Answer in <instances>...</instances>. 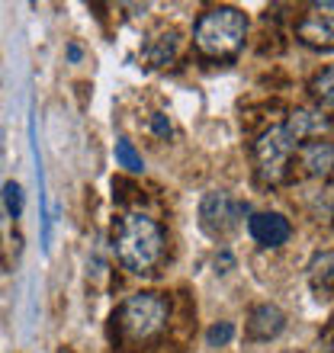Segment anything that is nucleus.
Segmentation results:
<instances>
[{"label": "nucleus", "instance_id": "nucleus-7", "mask_svg": "<svg viewBox=\"0 0 334 353\" xmlns=\"http://www.w3.org/2000/svg\"><path fill=\"white\" fill-rule=\"evenodd\" d=\"M283 129L296 145H306V141H322V135H328L334 129V122L322 110H293L286 116Z\"/></svg>", "mask_w": 334, "mask_h": 353}, {"label": "nucleus", "instance_id": "nucleus-15", "mask_svg": "<svg viewBox=\"0 0 334 353\" xmlns=\"http://www.w3.org/2000/svg\"><path fill=\"white\" fill-rule=\"evenodd\" d=\"M116 164L126 168L129 174H145V161L129 139H116Z\"/></svg>", "mask_w": 334, "mask_h": 353}, {"label": "nucleus", "instance_id": "nucleus-5", "mask_svg": "<svg viewBox=\"0 0 334 353\" xmlns=\"http://www.w3.org/2000/svg\"><path fill=\"white\" fill-rule=\"evenodd\" d=\"M244 212H248V205L235 203L232 196L222 193V190H213V193H206L203 203H199V225H203L206 234L219 238V234H228L232 228H238Z\"/></svg>", "mask_w": 334, "mask_h": 353}, {"label": "nucleus", "instance_id": "nucleus-16", "mask_svg": "<svg viewBox=\"0 0 334 353\" xmlns=\"http://www.w3.org/2000/svg\"><path fill=\"white\" fill-rule=\"evenodd\" d=\"M0 199H3V209H7V215L17 222L19 215H23V186L17 183V180H10V183L0 186Z\"/></svg>", "mask_w": 334, "mask_h": 353}, {"label": "nucleus", "instance_id": "nucleus-12", "mask_svg": "<svg viewBox=\"0 0 334 353\" xmlns=\"http://www.w3.org/2000/svg\"><path fill=\"white\" fill-rule=\"evenodd\" d=\"M177 52H180V32H177V29H164L158 36H151L148 42H145V48H141V55H145V61H148L151 68L174 65Z\"/></svg>", "mask_w": 334, "mask_h": 353}, {"label": "nucleus", "instance_id": "nucleus-9", "mask_svg": "<svg viewBox=\"0 0 334 353\" xmlns=\"http://www.w3.org/2000/svg\"><path fill=\"white\" fill-rule=\"evenodd\" d=\"M283 331H286V315H283V308L279 305H273V302H260V305L250 308L248 341L267 344V341H277Z\"/></svg>", "mask_w": 334, "mask_h": 353}, {"label": "nucleus", "instance_id": "nucleus-11", "mask_svg": "<svg viewBox=\"0 0 334 353\" xmlns=\"http://www.w3.org/2000/svg\"><path fill=\"white\" fill-rule=\"evenodd\" d=\"M296 39L315 52H334V17L308 13L296 23Z\"/></svg>", "mask_w": 334, "mask_h": 353}, {"label": "nucleus", "instance_id": "nucleus-8", "mask_svg": "<svg viewBox=\"0 0 334 353\" xmlns=\"http://www.w3.org/2000/svg\"><path fill=\"white\" fill-rule=\"evenodd\" d=\"M248 232L257 248H283L293 238V225L279 212H257L248 219Z\"/></svg>", "mask_w": 334, "mask_h": 353}, {"label": "nucleus", "instance_id": "nucleus-18", "mask_svg": "<svg viewBox=\"0 0 334 353\" xmlns=\"http://www.w3.org/2000/svg\"><path fill=\"white\" fill-rule=\"evenodd\" d=\"M151 132H155L161 141H167L174 135V125H170V119H167L164 112H155V116H151Z\"/></svg>", "mask_w": 334, "mask_h": 353}, {"label": "nucleus", "instance_id": "nucleus-14", "mask_svg": "<svg viewBox=\"0 0 334 353\" xmlns=\"http://www.w3.org/2000/svg\"><path fill=\"white\" fill-rule=\"evenodd\" d=\"M308 90H312V97H315L322 106H334V65L322 68V71L312 77Z\"/></svg>", "mask_w": 334, "mask_h": 353}, {"label": "nucleus", "instance_id": "nucleus-13", "mask_svg": "<svg viewBox=\"0 0 334 353\" xmlns=\"http://www.w3.org/2000/svg\"><path fill=\"white\" fill-rule=\"evenodd\" d=\"M308 286L318 299H334V251H318L308 261Z\"/></svg>", "mask_w": 334, "mask_h": 353}, {"label": "nucleus", "instance_id": "nucleus-6", "mask_svg": "<svg viewBox=\"0 0 334 353\" xmlns=\"http://www.w3.org/2000/svg\"><path fill=\"white\" fill-rule=\"evenodd\" d=\"M29 151H32V174L39 186V225H42V251H52V212H48V186H46V168H42V148H39L36 132V110H29Z\"/></svg>", "mask_w": 334, "mask_h": 353}, {"label": "nucleus", "instance_id": "nucleus-20", "mask_svg": "<svg viewBox=\"0 0 334 353\" xmlns=\"http://www.w3.org/2000/svg\"><path fill=\"white\" fill-rule=\"evenodd\" d=\"M235 263V257L228 251H219L215 254V270H219V273H228V267H232Z\"/></svg>", "mask_w": 334, "mask_h": 353}, {"label": "nucleus", "instance_id": "nucleus-19", "mask_svg": "<svg viewBox=\"0 0 334 353\" xmlns=\"http://www.w3.org/2000/svg\"><path fill=\"white\" fill-rule=\"evenodd\" d=\"M308 10H312V13H318V17H334V0H312V3H308Z\"/></svg>", "mask_w": 334, "mask_h": 353}, {"label": "nucleus", "instance_id": "nucleus-22", "mask_svg": "<svg viewBox=\"0 0 334 353\" xmlns=\"http://www.w3.org/2000/svg\"><path fill=\"white\" fill-rule=\"evenodd\" d=\"M318 353H334V334L322 337V344H318Z\"/></svg>", "mask_w": 334, "mask_h": 353}, {"label": "nucleus", "instance_id": "nucleus-3", "mask_svg": "<svg viewBox=\"0 0 334 353\" xmlns=\"http://www.w3.org/2000/svg\"><path fill=\"white\" fill-rule=\"evenodd\" d=\"M167 315H170V305L161 292H132L119 305V312L112 315V321L126 341L141 344V341H151L164 331Z\"/></svg>", "mask_w": 334, "mask_h": 353}, {"label": "nucleus", "instance_id": "nucleus-2", "mask_svg": "<svg viewBox=\"0 0 334 353\" xmlns=\"http://www.w3.org/2000/svg\"><path fill=\"white\" fill-rule=\"evenodd\" d=\"M248 39V17L238 7H209L193 26L196 52L209 61H232Z\"/></svg>", "mask_w": 334, "mask_h": 353}, {"label": "nucleus", "instance_id": "nucleus-23", "mask_svg": "<svg viewBox=\"0 0 334 353\" xmlns=\"http://www.w3.org/2000/svg\"><path fill=\"white\" fill-rule=\"evenodd\" d=\"M0 186H3V183H0Z\"/></svg>", "mask_w": 334, "mask_h": 353}, {"label": "nucleus", "instance_id": "nucleus-10", "mask_svg": "<svg viewBox=\"0 0 334 353\" xmlns=\"http://www.w3.org/2000/svg\"><path fill=\"white\" fill-rule=\"evenodd\" d=\"M299 158V168L306 176H315V180H328L334 174V145L331 141H306V145H299L296 151Z\"/></svg>", "mask_w": 334, "mask_h": 353}, {"label": "nucleus", "instance_id": "nucleus-4", "mask_svg": "<svg viewBox=\"0 0 334 353\" xmlns=\"http://www.w3.org/2000/svg\"><path fill=\"white\" fill-rule=\"evenodd\" d=\"M296 151L299 145L286 135L283 125H270L254 141V161H257V176L264 183H293L296 180Z\"/></svg>", "mask_w": 334, "mask_h": 353}, {"label": "nucleus", "instance_id": "nucleus-1", "mask_svg": "<svg viewBox=\"0 0 334 353\" xmlns=\"http://www.w3.org/2000/svg\"><path fill=\"white\" fill-rule=\"evenodd\" d=\"M164 228L145 212H122L112 225V251L129 273H155L164 257Z\"/></svg>", "mask_w": 334, "mask_h": 353}, {"label": "nucleus", "instance_id": "nucleus-21", "mask_svg": "<svg viewBox=\"0 0 334 353\" xmlns=\"http://www.w3.org/2000/svg\"><path fill=\"white\" fill-rule=\"evenodd\" d=\"M81 58H84V48L77 46V42H71V46H68V61H75V65H77Z\"/></svg>", "mask_w": 334, "mask_h": 353}, {"label": "nucleus", "instance_id": "nucleus-17", "mask_svg": "<svg viewBox=\"0 0 334 353\" xmlns=\"http://www.w3.org/2000/svg\"><path fill=\"white\" fill-rule=\"evenodd\" d=\"M235 337V325L232 321H215L209 331H206V344L209 347H228Z\"/></svg>", "mask_w": 334, "mask_h": 353}]
</instances>
